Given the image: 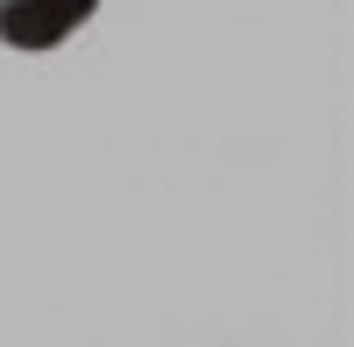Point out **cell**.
Segmentation results:
<instances>
[{
    "label": "cell",
    "instance_id": "1",
    "mask_svg": "<svg viewBox=\"0 0 354 347\" xmlns=\"http://www.w3.org/2000/svg\"><path fill=\"white\" fill-rule=\"evenodd\" d=\"M100 0H0V43L8 50H57L93 21Z\"/></svg>",
    "mask_w": 354,
    "mask_h": 347
}]
</instances>
